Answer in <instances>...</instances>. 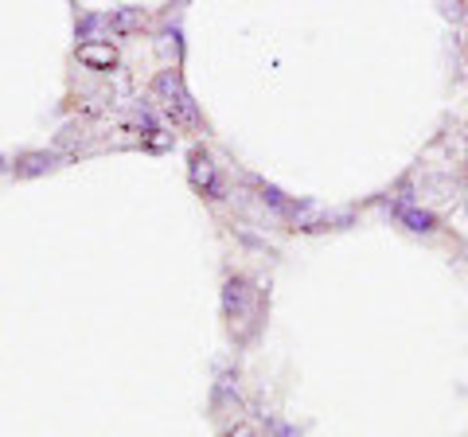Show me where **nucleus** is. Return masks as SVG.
<instances>
[{
    "label": "nucleus",
    "mask_w": 468,
    "mask_h": 437,
    "mask_svg": "<svg viewBox=\"0 0 468 437\" xmlns=\"http://www.w3.org/2000/svg\"><path fill=\"white\" fill-rule=\"evenodd\" d=\"M79 59L90 70H113L117 67V51L110 48V43L90 39V43H79Z\"/></svg>",
    "instance_id": "f257e3e1"
}]
</instances>
